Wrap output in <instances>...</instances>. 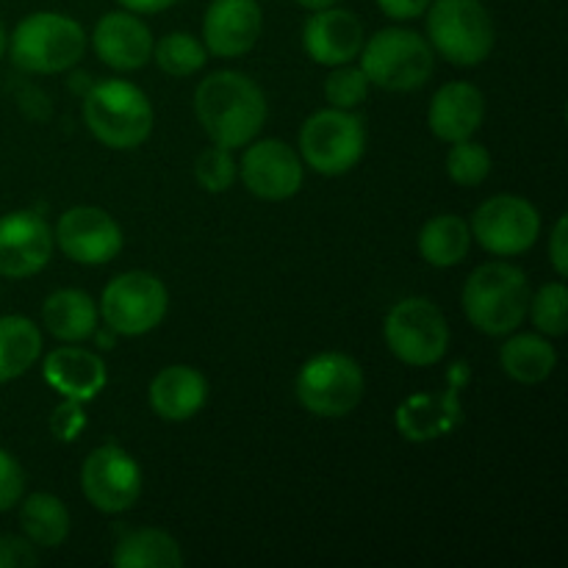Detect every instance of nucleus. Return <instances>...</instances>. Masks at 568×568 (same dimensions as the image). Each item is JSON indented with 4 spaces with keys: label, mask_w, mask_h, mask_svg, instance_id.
I'll list each match as a JSON object with an SVG mask.
<instances>
[{
    "label": "nucleus",
    "mask_w": 568,
    "mask_h": 568,
    "mask_svg": "<svg viewBox=\"0 0 568 568\" xmlns=\"http://www.w3.org/2000/svg\"><path fill=\"white\" fill-rule=\"evenodd\" d=\"M194 111L211 142L227 150L247 148L266 122V98L244 72L220 70L200 81Z\"/></svg>",
    "instance_id": "1"
},
{
    "label": "nucleus",
    "mask_w": 568,
    "mask_h": 568,
    "mask_svg": "<svg viewBox=\"0 0 568 568\" xmlns=\"http://www.w3.org/2000/svg\"><path fill=\"white\" fill-rule=\"evenodd\" d=\"M530 305L527 275L505 261H488L469 275L464 286V311L486 336H508L525 322Z\"/></svg>",
    "instance_id": "2"
},
{
    "label": "nucleus",
    "mask_w": 568,
    "mask_h": 568,
    "mask_svg": "<svg viewBox=\"0 0 568 568\" xmlns=\"http://www.w3.org/2000/svg\"><path fill=\"white\" fill-rule=\"evenodd\" d=\"M83 120L92 136L111 150H133L153 131V105L131 81L105 78L89 89Z\"/></svg>",
    "instance_id": "3"
},
{
    "label": "nucleus",
    "mask_w": 568,
    "mask_h": 568,
    "mask_svg": "<svg viewBox=\"0 0 568 568\" xmlns=\"http://www.w3.org/2000/svg\"><path fill=\"white\" fill-rule=\"evenodd\" d=\"M87 50V33L81 22L55 11H37L28 14L14 28L9 42V53L14 67L33 75H53L64 72L81 61Z\"/></svg>",
    "instance_id": "4"
},
{
    "label": "nucleus",
    "mask_w": 568,
    "mask_h": 568,
    "mask_svg": "<svg viewBox=\"0 0 568 568\" xmlns=\"http://www.w3.org/2000/svg\"><path fill=\"white\" fill-rule=\"evenodd\" d=\"M425 14L430 48L449 64L475 67L491 55L497 31L480 0H436Z\"/></svg>",
    "instance_id": "5"
},
{
    "label": "nucleus",
    "mask_w": 568,
    "mask_h": 568,
    "mask_svg": "<svg viewBox=\"0 0 568 568\" xmlns=\"http://www.w3.org/2000/svg\"><path fill=\"white\" fill-rule=\"evenodd\" d=\"M436 67L430 42L408 28H383L361 48V70L369 83L388 92L425 87Z\"/></svg>",
    "instance_id": "6"
},
{
    "label": "nucleus",
    "mask_w": 568,
    "mask_h": 568,
    "mask_svg": "<svg viewBox=\"0 0 568 568\" xmlns=\"http://www.w3.org/2000/svg\"><path fill=\"white\" fill-rule=\"evenodd\" d=\"M364 369L344 353H322L297 375V399L308 414L338 419L364 399Z\"/></svg>",
    "instance_id": "7"
},
{
    "label": "nucleus",
    "mask_w": 568,
    "mask_h": 568,
    "mask_svg": "<svg viewBox=\"0 0 568 568\" xmlns=\"http://www.w3.org/2000/svg\"><path fill=\"white\" fill-rule=\"evenodd\" d=\"M300 150L305 164L320 175H344L364 159V120L344 109L316 111L300 131Z\"/></svg>",
    "instance_id": "8"
},
{
    "label": "nucleus",
    "mask_w": 568,
    "mask_h": 568,
    "mask_svg": "<svg viewBox=\"0 0 568 568\" xmlns=\"http://www.w3.org/2000/svg\"><path fill=\"white\" fill-rule=\"evenodd\" d=\"M388 349L408 366H433L449 347V325L442 308L425 297L399 300L383 325Z\"/></svg>",
    "instance_id": "9"
},
{
    "label": "nucleus",
    "mask_w": 568,
    "mask_h": 568,
    "mask_svg": "<svg viewBox=\"0 0 568 568\" xmlns=\"http://www.w3.org/2000/svg\"><path fill=\"white\" fill-rule=\"evenodd\" d=\"M170 308L166 286L150 272H122L103 288L100 311L116 336H144L164 322Z\"/></svg>",
    "instance_id": "10"
},
{
    "label": "nucleus",
    "mask_w": 568,
    "mask_h": 568,
    "mask_svg": "<svg viewBox=\"0 0 568 568\" xmlns=\"http://www.w3.org/2000/svg\"><path fill=\"white\" fill-rule=\"evenodd\" d=\"M469 231L483 250L499 255V258H514V255L527 253L538 242L541 216H538L536 205L527 203L525 197L497 194L475 211Z\"/></svg>",
    "instance_id": "11"
},
{
    "label": "nucleus",
    "mask_w": 568,
    "mask_h": 568,
    "mask_svg": "<svg viewBox=\"0 0 568 568\" xmlns=\"http://www.w3.org/2000/svg\"><path fill=\"white\" fill-rule=\"evenodd\" d=\"M81 488L103 514H125L142 494V469L116 444L92 449L81 466Z\"/></svg>",
    "instance_id": "12"
},
{
    "label": "nucleus",
    "mask_w": 568,
    "mask_h": 568,
    "mask_svg": "<svg viewBox=\"0 0 568 568\" xmlns=\"http://www.w3.org/2000/svg\"><path fill=\"white\" fill-rule=\"evenodd\" d=\"M239 175L250 194H255L258 200H270V203H281V200L294 197L303 186V161L286 142H277V139L255 142L253 139L250 148L244 150Z\"/></svg>",
    "instance_id": "13"
},
{
    "label": "nucleus",
    "mask_w": 568,
    "mask_h": 568,
    "mask_svg": "<svg viewBox=\"0 0 568 568\" xmlns=\"http://www.w3.org/2000/svg\"><path fill=\"white\" fill-rule=\"evenodd\" d=\"M53 239L67 258L87 266L109 264L122 250L120 225L111 220V214L94 209V205H75V209L64 211Z\"/></svg>",
    "instance_id": "14"
},
{
    "label": "nucleus",
    "mask_w": 568,
    "mask_h": 568,
    "mask_svg": "<svg viewBox=\"0 0 568 568\" xmlns=\"http://www.w3.org/2000/svg\"><path fill=\"white\" fill-rule=\"evenodd\" d=\"M469 381L466 364H455L444 392L414 394L397 408V430L408 442H433L453 433L460 422V388Z\"/></svg>",
    "instance_id": "15"
},
{
    "label": "nucleus",
    "mask_w": 568,
    "mask_h": 568,
    "mask_svg": "<svg viewBox=\"0 0 568 568\" xmlns=\"http://www.w3.org/2000/svg\"><path fill=\"white\" fill-rule=\"evenodd\" d=\"M53 244V231L33 211H14V214L0 216V275H37L48 266Z\"/></svg>",
    "instance_id": "16"
},
{
    "label": "nucleus",
    "mask_w": 568,
    "mask_h": 568,
    "mask_svg": "<svg viewBox=\"0 0 568 568\" xmlns=\"http://www.w3.org/2000/svg\"><path fill=\"white\" fill-rule=\"evenodd\" d=\"M264 28L258 0H211L203 20L205 50L220 59H236L255 48Z\"/></svg>",
    "instance_id": "17"
},
{
    "label": "nucleus",
    "mask_w": 568,
    "mask_h": 568,
    "mask_svg": "<svg viewBox=\"0 0 568 568\" xmlns=\"http://www.w3.org/2000/svg\"><path fill=\"white\" fill-rule=\"evenodd\" d=\"M94 53L114 70H142L153 59V33L133 11H109L92 33Z\"/></svg>",
    "instance_id": "18"
},
{
    "label": "nucleus",
    "mask_w": 568,
    "mask_h": 568,
    "mask_svg": "<svg viewBox=\"0 0 568 568\" xmlns=\"http://www.w3.org/2000/svg\"><path fill=\"white\" fill-rule=\"evenodd\" d=\"M303 44L316 64L338 67L358 59L364 48V26L347 9H320L303 28Z\"/></svg>",
    "instance_id": "19"
},
{
    "label": "nucleus",
    "mask_w": 568,
    "mask_h": 568,
    "mask_svg": "<svg viewBox=\"0 0 568 568\" xmlns=\"http://www.w3.org/2000/svg\"><path fill=\"white\" fill-rule=\"evenodd\" d=\"M486 116V98L475 83L449 81L433 94L427 125L442 142H464L477 133Z\"/></svg>",
    "instance_id": "20"
},
{
    "label": "nucleus",
    "mask_w": 568,
    "mask_h": 568,
    "mask_svg": "<svg viewBox=\"0 0 568 568\" xmlns=\"http://www.w3.org/2000/svg\"><path fill=\"white\" fill-rule=\"evenodd\" d=\"M44 381L67 399L87 403L103 392L105 364L98 353H89L81 347H59L44 358Z\"/></svg>",
    "instance_id": "21"
},
{
    "label": "nucleus",
    "mask_w": 568,
    "mask_h": 568,
    "mask_svg": "<svg viewBox=\"0 0 568 568\" xmlns=\"http://www.w3.org/2000/svg\"><path fill=\"white\" fill-rule=\"evenodd\" d=\"M209 399V383L194 366H166L150 383V405L166 422H186Z\"/></svg>",
    "instance_id": "22"
},
{
    "label": "nucleus",
    "mask_w": 568,
    "mask_h": 568,
    "mask_svg": "<svg viewBox=\"0 0 568 568\" xmlns=\"http://www.w3.org/2000/svg\"><path fill=\"white\" fill-rule=\"evenodd\" d=\"M42 322L61 342H87L98 331V305L87 292L61 288L44 300Z\"/></svg>",
    "instance_id": "23"
},
{
    "label": "nucleus",
    "mask_w": 568,
    "mask_h": 568,
    "mask_svg": "<svg viewBox=\"0 0 568 568\" xmlns=\"http://www.w3.org/2000/svg\"><path fill=\"white\" fill-rule=\"evenodd\" d=\"M499 364H503L505 375L525 386H536L544 383L555 372L558 355L555 347L538 333H521V336L508 338L499 353Z\"/></svg>",
    "instance_id": "24"
},
{
    "label": "nucleus",
    "mask_w": 568,
    "mask_h": 568,
    "mask_svg": "<svg viewBox=\"0 0 568 568\" xmlns=\"http://www.w3.org/2000/svg\"><path fill=\"white\" fill-rule=\"evenodd\" d=\"M111 560L120 568H181L183 552L170 532L144 527L120 538Z\"/></svg>",
    "instance_id": "25"
},
{
    "label": "nucleus",
    "mask_w": 568,
    "mask_h": 568,
    "mask_svg": "<svg viewBox=\"0 0 568 568\" xmlns=\"http://www.w3.org/2000/svg\"><path fill=\"white\" fill-rule=\"evenodd\" d=\"M471 231L460 216L442 214L433 216L419 233V253L430 266L447 270L458 266L469 255Z\"/></svg>",
    "instance_id": "26"
},
{
    "label": "nucleus",
    "mask_w": 568,
    "mask_h": 568,
    "mask_svg": "<svg viewBox=\"0 0 568 568\" xmlns=\"http://www.w3.org/2000/svg\"><path fill=\"white\" fill-rule=\"evenodd\" d=\"M42 353L39 327L28 316H0V383L26 375Z\"/></svg>",
    "instance_id": "27"
},
{
    "label": "nucleus",
    "mask_w": 568,
    "mask_h": 568,
    "mask_svg": "<svg viewBox=\"0 0 568 568\" xmlns=\"http://www.w3.org/2000/svg\"><path fill=\"white\" fill-rule=\"evenodd\" d=\"M20 527L33 547H61L70 536V510L53 494H31L20 508Z\"/></svg>",
    "instance_id": "28"
},
{
    "label": "nucleus",
    "mask_w": 568,
    "mask_h": 568,
    "mask_svg": "<svg viewBox=\"0 0 568 568\" xmlns=\"http://www.w3.org/2000/svg\"><path fill=\"white\" fill-rule=\"evenodd\" d=\"M153 59L166 75L186 78L194 75L197 70H203L205 61H209V50H205V44H200L192 33L175 31L170 33V37L161 39L159 44H153Z\"/></svg>",
    "instance_id": "29"
},
{
    "label": "nucleus",
    "mask_w": 568,
    "mask_h": 568,
    "mask_svg": "<svg viewBox=\"0 0 568 568\" xmlns=\"http://www.w3.org/2000/svg\"><path fill=\"white\" fill-rule=\"evenodd\" d=\"M530 311L532 322H536L538 331L544 336H566L568 331V292L564 283H547L536 292V297H530Z\"/></svg>",
    "instance_id": "30"
},
{
    "label": "nucleus",
    "mask_w": 568,
    "mask_h": 568,
    "mask_svg": "<svg viewBox=\"0 0 568 568\" xmlns=\"http://www.w3.org/2000/svg\"><path fill=\"white\" fill-rule=\"evenodd\" d=\"M491 172V155L483 144L464 139L453 142V150L447 155V175L458 186H480Z\"/></svg>",
    "instance_id": "31"
},
{
    "label": "nucleus",
    "mask_w": 568,
    "mask_h": 568,
    "mask_svg": "<svg viewBox=\"0 0 568 568\" xmlns=\"http://www.w3.org/2000/svg\"><path fill=\"white\" fill-rule=\"evenodd\" d=\"M366 94H369V78H366V72L361 67L338 64L325 78V98L333 109H358L366 100Z\"/></svg>",
    "instance_id": "32"
},
{
    "label": "nucleus",
    "mask_w": 568,
    "mask_h": 568,
    "mask_svg": "<svg viewBox=\"0 0 568 568\" xmlns=\"http://www.w3.org/2000/svg\"><path fill=\"white\" fill-rule=\"evenodd\" d=\"M236 161H233L231 150L222 144H211L194 161V178L200 186L211 194H222L233 186L236 181Z\"/></svg>",
    "instance_id": "33"
},
{
    "label": "nucleus",
    "mask_w": 568,
    "mask_h": 568,
    "mask_svg": "<svg viewBox=\"0 0 568 568\" xmlns=\"http://www.w3.org/2000/svg\"><path fill=\"white\" fill-rule=\"evenodd\" d=\"M26 491V475L22 466L11 458L6 449H0V514L14 508Z\"/></svg>",
    "instance_id": "34"
},
{
    "label": "nucleus",
    "mask_w": 568,
    "mask_h": 568,
    "mask_svg": "<svg viewBox=\"0 0 568 568\" xmlns=\"http://www.w3.org/2000/svg\"><path fill=\"white\" fill-rule=\"evenodd\" d=\"M37 564V549L28 538L0 536V568H28Z\"/></svg>",
    "instance_id": "35"
},
{
    "label": "nucleus",
    "mask_w": 568,
    "mask_h": 568,
    "mask_svg": "<svg viewBox=\"0 0 568 568\" xmlns=\"http://www.w3.org/2000/svg\"><path fill=\"white\" fill-rule=\"evenodd\" d=\"M81 427H83L81 403H75V399H67V405H61V408L55 410V419H53L55 436L72 438L78 430H81Z\"/></svg>",
    "instance_id": "36"
},
{
    "label": "nucleus",
    "mask_w": 568,
    "mask_h": 568,
    "mask_svg": "<svg viewBox=\"0 0 568 568\" xmlns=\"http://www.w3.org/2000/svg\"><path fill=\"white\" fill-rule=\"evenodd\" d=\"M433 0H377L381 11L392 20H416L427 11Z\"/></svg>",
    "instance_id": "37"
},
{
    "label": "nucleus",
    "mask_w": 568,
    "mask_h": 568,
    "mask_svg": "<svg viewBox=\"0 0 568 568\" xmlns=\"http://www.w3.org/2000/svg\"><path fill=\"white\" fill-rule=\"evenodd\" d=\"M566 227H568V220L566 216H560L558 225H555L552 231V242H549V258H552V266L555 272H558V277H566L568 275V236H566Z\"/></svg>",
    "instance_id": "38"
},
{
    "label": "nucleus",
    "mask_w": 568,
    "mask_h": 568,
    "mask_svg": "<svg viewBox=\"0 0 568 568\" xmlns=\"http://www.w3.org/2000/svg\"><path fill=\"white\" fill-rule=\"evenodd\" d=\"M116 3H122L125 11H133V14H159L175 6L178 0H116Z\"/></svg>",
    "instance_id": "39"
},
{
    "label": "nucleus",
    "mask_w": 568,
    "mask_h": 568,
    "mask_svg": "<svg viewBox=\"0 0 568 568\" xmlns=\"http://www.w3.org/2000/svg\"><path fill=\"white\" fill-rule=\"evenodd\" d=\"M303 9H311V11H320V9H327V6H333L336 0H297Z\"/></svg>",
    "instance_id": "40"
},
{
    "label": "nucleus",
    "mask_w": 568,
    "mask_h": 568,
    "mask_svg": "<svg viewBox=\"0 0 568 568\" xmlns=\"http://www.w3.org/2000/svg\"><path fill=\"white\" fill-rule=\"evenodd\" d=\"M6 48H9V33H6V26L0 22V59H3Z\"/></svg>",
    "instance_id": "41"
}]
</instances>
